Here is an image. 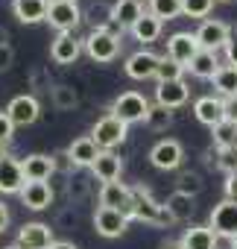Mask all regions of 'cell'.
Masks as SVG:
<instances>
[{
	"instance_id": "cell-4",
	"label": "cell",
	"mask_w": 237,
	"mask_h": 249,
	"mask_svg": "<svg viewBox=\"0 0 237 249\" xmlns=\"http://www.w3.org/2000/svg\"><path fill=\"white\" fill-rule=\"evenodd\" d=\"M126 135H129V126H126L120 117H114L111 111L102 114V117L94 123V129H91V138H94V144H97L100 150H114L117 144L126 141Z\"/></svg>"
},
{
	"instance_id": "cell-8",
	"label": "cell",
	"mask_w": 237,
	"mask_h": 249,
	"mask_svg": "<svg viewBox=\"0 0 237 249\" xmlns=\"http://www.w3.org/2000/svg\"><path fill=\"white\" fill-rule=\"evenodd\" d=\"M228 36H231V27H228L225 21H214V18H205V21L199 24V30H196L199 47H202V50H214V53L225 47Z\"/></svg>"
},
{
	"instance_id": "cell-48",
	"label": "cell",
	"mask_w": 237,
	"mask_h": 249,
	"mask_svg": "<svg viewBox=\"0 0 237 249\" xmlns=\"http://www.w3.org/2000/svg\"><path fill=\"white\" fill-rule=\"evenodd\" d=\"M3 156H9V144H3V141H0V159H3Z\"/></svg>"
},
{
	"instance_id": "cell-37",
	"label": "cell",
	"mask_w": 237,
	"mask_h": 249,
	"mask_svg": "<svg viewBox=\"0 0 237 249\" xmlns=\"http://www.w3.org/2000/svg\"><path fill=\"white\" fill-rule=\"evenodd\" d=\"M214 3L217 0H182V15H187V18H208L211 15V9H214Z\"/></svg>"
},
{
	"instance_id": "cell-11",
	"label": "cell",
	"mask_w": 237,
	"mask_h": 249,
	"mask_svg": "<svg viewBox=\"0 0 237 249\" xmlns=\"http://www.w3.org/2000/svg\"><path fill=\"white\" fill-rule=\"evenodd\" d=\"M21 249H50L53 243H56V237H53V229L47 226V223H24L21 226V231H18V240H15Z\"/></svg>"
},
{
	"instance_id": "cell-13",
	"label": "cell",
	"mask_w": 237,
	"mask_h": 249,
	"mask_svg": "<svg viewBox=\"0 0 237 249\" xmlns=\"http://www.w3.org/2000/svg\"><path fill=\"white\" fill-rule=\"evenodd\" d=\"M82 50H85L82 38H76L73 33H59V36L53 38V44H50V59H53L56 65H73Z\"/></svg>"
},
{
	"instance_id": "cell-35",
	"label": "cell",
	"mask_w": 237,
	"mask_h": 249,
	"mask_svg": "<svg viewBox=\"0 0 237 249\" xmlns=\"http://www.w3.org/2000/svg\"><path fill=\"white\" fill-rule=\"evenodd\" d=\"M150 12L158 21H173L182 15V0H150Z\"/></svg>"
},
{
	"instance_id": "cell-20",
	"label": "cell",
	"mask_w": 237,
	"mask_h": 249,
	"mask_svg": "<svg viewBox=\"0 0 237 249\" xmlns=\"http://www.w3.org/2000/svg\"><path fill=\"white\" fill-rule=\"evenodd\" d=\"M193 114H196L199 123H205V126L214 129L217 123L225 120V103H222V97H199L193 103Z\"/></svg>"
},
{
	"instance_id": "cell-15",
	"label": "cell",
	"mask_w": 237,
	"mask_h": 249,
	"mask_svg": "<svg viewBox=\"0 0 237 249\" xmlns=\"http://www.w3.org/2000/svg\"><path fill=\"white\" fill-rule=\"evenodd\" d=\"M158 62H161V56H155L152 50H138V53H132V56L126 59L123 71H126L129 79H141V82H144V79H152V76H155Z\"/></svg>"
},
{
	"instance_id": "cell-26",
	"label": "cell",
	"mask_w": 237,
	"mask_h": 249,
	"mask_svg": "<svg viewBox=\"0 0 237 249\" xmlns=\"http://www.w3.org/2000/svg\"><path fill=\"white\" fill-rule=\"evenodd\" d=\"M161 27H164V21H158L150 9L129 27V33H132V38L135 41H141V44H152L158 36H161Z\"/></svg>"
},
{
	"instance_id": "cell-21",
	"label": "cell",
	"mask_w": 237,
	"mask_h": 249,
	"mask_svg": "<svg viewBox=\"0 0 237 249\" xmlns=\"http://www.w3.org/2000/svg\"><path fill=\"white\" fill-rule=\"evenodd\" d=\"M21 167H24V179L27 182H47L56 173L53 156H44V153H33V156L21 159Z\"/></svg>"
},
{
	"instance_id": "cell-1",
	"label": "cell",
	"mask_w": 237,
	"mask_h": 249,
	"mask_svg": "<svg viewBox=\"0 0 237 249\" xmlns=\"http://www.w3.org/2000/svg\"><path fill=\"white\" fill-rule=\"evenodd\" d=\"M129 220H138V223H147V226H155V229H164V226L173 223V217L167 214L164 202H155V196H152V191L147 185H135L132 188Z\"/></svg>"
},
{
	"instance_id": "cell-31",
	"label": "cell",
	"mask_w": 237,
	"mask_h": 249,
	"mask_svg": "<svg viewBox=\"0 0 237 249\" xmlns=\"http://www.w3.org/2000/svg\"><path fill=\"white\" fill-rule=\"evenodd\" d=\"M202 188H205V182H202V176L196 173V170H182L179 176H176V191L179 194H185V196H199L202 194Z\"/></svg>"
},
{
	"instance_id": "cell-43",
	"label": "cell",
	"mask_w": 237,
	"mask_h": 249,
	"mask_svg": "<svg viewBox=\"0 0 237 249\" xmlns=\"http://www.w3.org/2000/svg\"><path fill=\"white\" fill-rule=\"evenodd\" d=\"M225 196L237 202V173H231V176L225 179Z\"/></svg>"
},
{
	"instance_id": "cell-44",
	"label": "cell",
	"mask_w": 237,
	"mask_h": 249,
	"mask_svg": "<svg viewBox=\"0 0 237 249\" xmlns=\"http://www.w3.org/2000/svg\"><path fill=\"white\" fill-rule=\"evenodd\" d=\"M9 229V208H6V202L0 199V231H6Z\"/></svg>"
},
{
	"instance_id": "cell-27",
	"label": "cell",
	"mask_w": 237,
	"mask_h": 249,
	"mask_svg": "<svg viewBox=\"0 0 237 249\" xmlns=\"http://www.w3.org/2000/svg\"><path fill=\"white\" fill-rule=\"evenodd\" d=\"M220 68H222V65H220V59H217L214 50H199V53L190 59V65H187V71H190L196 79H214V73H217Z\"/></svg>"
},
{
	"instance_id": "cell-49",
	"label": "cell",
	"mask_w": 237,
	"mask_h": 249,
	"mask_svg": "<svg viewBox=\"0 0 237 249\" xmlns=\"http://www.w3.org/2000/svg\"><path fill=\"white\" fill-rule=\"evenodd\" d=\"M228 249H237V234H234V237L228 240Z\"/></svg>"
},
{
	"instance_id": "cell-42",
	"label": "cell",
	"mask_w": 237,
	"mask_h": 249,
	"mask_svg": "<svg viewBox=\"0 0 237 249\" xmlns=\"http://www.w3.org/2000/svg\"><path fill=\"white\" fill-rule=\"evenodd\" d=\"M222 103H225V120H234L237 123V97H228Z\"/></svg>"
},
{
	"instance_id": "cell-3",
	"label": "cell",
	"mask_w": 237,
	"mask_h": 249,
	"mask_svg": "<svg viewBox=\"0 0 237 249\" xmlns=\"http://www.w3.org/2000/svg\"><path fill=\"white\" fill-rule=\"evenodd\" d=\"M114 117H120L126 126H132V123H141L147 120V111H150V100L141 94V91H123L117 94L111 108H108Z\"/></svg>"
},
{
	"instance_id": "cell-22",
	"label": "cell",
	"mask_w": 237,
	"mask_h": 249,
	"mask_svg": "<svg viewBox=\"0 0 237 249\" xmlns=\"http://www.w3.org/2000/svg\"><path fill=\"white\" fill-rule=\"evenodd\" d=\"M144 12H147L144 0H114V3H111V21L120 30H129Z\"/></svg>"
},
{
	"instance_id": "cell-33",
	"label": "cell",
	"mask_w": 237,
	"mask_h": 249,
	"mask_svg": "<svg viewBox=\"0 0 237 249\" xmlns=\"http://www.w3.org/2000/svg\"><path fill=\"white\" fill-rule=\"evenodd\" d=\"M147 126L152 129V132H164V129H170L173 126V111L170 108H164V106H150V111H147Z\"/></svg>"
},
{
	"instance_id": "cell-30",
	"label": "cell",
	"mask_w": 237,
	"mask_h": 249,
	"mask_svg": "<svg viewBox=\"0 0 237 249\" xmlns=\"http://www.w3.org/2000/svg\"><path fill=\"white\" fill-rule=\"evenodd\" d=\"M50 100H53V106H56L59 111H73V108L79 106L76 88H73V85H65V82H59V85L50 88Z\"/></svg>"
},
{
	"instance_id": "cell-28",
	"label": "cell",
	"mask_w": 237,
	"mask_h": 249,
	"mask_svg": "<svg viewBox=\"0 0 237 249\" xmlns=\"http://www.w3.org/2000/svg\"><path fill=\"white\" fill-rule=\"evenodd\" d=\"M164 208H167V214L173 217V223H185V220H190L193 211H196L193 196H185V194H179V191H173V194L167 196Z\"/></svg>"
},
{
	"instance_id": "cell-32",
	"label": "cell",
	"mask_w": 237,
	"mask_h": 249,
	"mask_svg": "<svg viewBox=\"0 0 237 249\" xmlns=\"http://www.w3.org/2000/svg\"><path fill=\"white\" fill-rule=\"evenodd\" d=\"M82 21H88V27L91 30H111V6H102V3H97V6H91L88 12H82Z\"/></svg>"
},
{
	"instance_id": "cell-40",
	"label": "cell",
	"mask_w": 237,
	"mask_h": 249,
	"mask_svg": "<svg viewBox=\"0 0 237 249\" xmlns=\"http://www.w3.org/2000/svg\"><path fill=\"white\" fill-rule=\"evenodd\" d=\"M12 135H15V123L9 120V114H6V111H0V141L9 144V141H12Z\"/></svg>"
},
{
	"instance_id": "cell-14",
	"label": "cell",
	"mask_w": 237,
	"mask_h": 249,
	"mask_svg": "<svg viewBox=\"0 0 237 249\" xmlns=\"http://www.w3.org/2000/svg\"><path fill=\"white\" fill-rule=\"evenodd\" d=\"M100 205L102 208H117V211H123L129 217V211H132V188L123 185V182H105L100 188Z\"/></svg>"
},
{
	"instance_id": "cell-6",
	"label": "cell",
	"mask_w": 237,
	"mask_h": 249,
	"mask_svg": "<svg viewBox=\"0 0 237 249\" xmlns=\"http://www.w3.org/2000/svg\"><path fill=\"white\" fill-rule=\"evenodd\" d=\"M208 226L214 229V234L217 237H234L237 234V202L234 199H222V202H217L214 208H211V220H208Z\"/></svg>"
},
{
	"instance_id": "cell-16",
	"label": "cell",
	"mask_w": 237,
	"mask_h": 249,
	"mask_svg": "<svg viewBox=\"0 0 237 249\" xmlns=\"http://www.w3.org/2000/svg\"><path fill=\"white\" fill-rule=\"evenodd\" d=\"M190 97V88L185 79H176V82H158L155 85V106H164V108H182Z\"/></svg>"
},
{
	"instance_id": "cell-23",
	"label": "cell",
	"mask_w": 237,
	"mask_h": 249,
	"mask_svg": "<svg viewBox=\"0 0 237 249\" xmlns=\"http://www.w3.org/2000/svg\"><path fill=\"white\" fill-rule=\"evenodd\" d=\"M217 240H220V237L214 234L211 226H190V229H185V234L179 237V246H182V249H217V246H220Z\"/></svg>"
},
{
	"instance_id": "cell-2",
	"label": "cell",
	"mask_w": 237,
	"mask_h": 249,
	"mask_svg": "<svg viewBox=\"0 0 237 249\" xmlns=\"http://www.w3.org/2000/svg\"><path fill=\"white\" fill-rule=\"evenodd\" d=\"M85 53L91 62H100V65H108L117 59V53H120V36H114L111 30H91L85 38Z\"/></svg>"
},
{
	"instance_id": "cell-5",
	"label": "cell",
	"mask_w": 237,
	"mask_h": 249,
	"mask_svg": "<svg viewBox=\"0 0 237 249\" xmlns=\"http://www.w3.org/2000/svg\"><path fill=\"white\" fill-rule=\"evenodd\" d=\"M47 24L56 33H73L82 24V9L76 6V0H50V6H47Z\"/></svg>"
},
{
	"instance_id": "cell-24",
	"label": "cell",
	"mask_w": 237,
	"mask_h": 249,
	"mask_svg": "<svg viewBox=\"0 0 237 249\" xmlns=\"http://www.w3.org/2000/svg\"><path fill=\"white\" fill-rule=\"evenodd\" d=\"M47 6H50V0H12V12L21 24L47 21Z\"/></svg>"
},
{
	"instance_id": "cell-9",
	"label": "cell",
	"mask_w": 237,
	"mask_h": 249,
	"mask_svg": "<svg viewBox=\"0 0 237 249\" xmlns=\"http://www.w3.org/2000/svg\"><path fill=\"white\" fill-rule=\"evenodd\" d=\"M182 159H185V150H182V144L176 138H164L150 150V161L158 170H179Z\"/></svg>"
},
{
	"instance_id": "cell-19",
	"label": "cell",
	"mask_w": 237,
	"mask_h": 249,
	"mask_svg": "<svg viewBox=\"0 0 237 249\" xmlns=\"http://www.w3.org/2000/svg\"><path fill=\"white\" fill-rule=\"evenodd\" d=\"M18 196H21L24 208H30V211H44L53 205V188L47 182H27Z\"/></svg>"
},
{
	"instance_id": "cell-50",
	"label": "cell",
	"mask_w": 237,
	"mask_h": 249,
	"mask_svg": "<svg viewBox=\"0 0 237 249\" xmlns=\"http://www.w3.org/2000/svg\"><path fill=\"white\" fill-rule=\"evenodd\" d=\"M3 249H21V246H18V243H12V246H3Z\"/></svg>"
},
{
	"instance_id": "cell-18",
	"label": "cell",
	"mask_w": 237,
	"mask_h": 249,
	"mask_svg": "<svg viewBox=\"0 0 237 249\" xmlns=\"http://www.w3.org/2000/svg\"><path fill=\"white\" fill-rule=\"evenodd\" d=\"M91 173H94V179H100L102 185H105V182H120V173H123V159L117 156L114 150H102V153L97 156V161H94Z\"/></svg>"
},
{
	"instance_id": "cell-29",
	"label": "cell",
	"mask_w": 237,
	"mask_h": 249,
	"mask_svg": "<svg viewBox=\"0 0 237 249\" xmlns=\"http://www.w3.org/2000/svg\"><path fill=\"white\" fill-rule=\"evenodd\" d=\"M214 91L222 97V100H228V97H237V68H231V65H222L217 73H214Z\"/></svg>"
},
{
	"instance_id": "cell-45",
	"label": "cell",
	"mask_w": 237,
	"mask_h": 249,
	"mask_svg": "<svg viewBox=\"0 0 237 249\" xmlns=\"http://www.w3.org/2000/svg\"><path fill=\"white\" fill-rule=\"evenodd\" d=\"M50 249H79V246H76L73 240H56V243H53Z\"/></svg>"
},
{
	"instance_id": "cell-38",
	"label": "cell",
	"mask_w": 237,
	"mask_h": 249,
	"mask_svg": "<svg viewBox=\"0 0 237 249\" xmlns=\"http://www.w3.org/2000/svg\"><path fill=\"white\" fill-rule=\"evenodd\" d=\"M53 167H56V173H65V176H73V170H76V164L70 161L68 150H59V153H53Z\"/></svg>"
},
{
	"instance_id": "cell-41",
	"label": "cell",
	"mask_w": 237,
	"mask_h": 249,
	"mask_svg": "<svg viewBox=\"0 0 237 249\" xmlns=\"http://www.w3.org/2000/svg\"><path fill=\"white\" fill-rule=\"evenodd\" d=\"M12 65H15V50H12V44L0 47V73H3V71H9Z\"/></svg>"
},
{
	"instance_id": "cell-46",
	"label": "cell",
	"mask_w": 237,
	"mask_h": 249,
	"mask_svg": "<svg viewBox=\"0 0 237 249\" xmlns=\"http://www.w3.org/2000/svg\"><path fill=\"white\" fill-rule=\"evenodd\" d=\"M6 44H9V30L0 24V47H6Z\"/></svg>"
},
{
	"instance_id": "cell-36",
	"label": "cell",
	"mask_w": 237,
	"mask_h": 249,
	"mask_svg": "<svg viewBox=\"0 0 237 249\" xmlns=\"http://www.w3.org/2000/svg\"><path fill=\"white\" fill-rule=\"evenodd\" d=\"M65 194H68V202H82V199H88V194H91V182L85 179V176H70L68 179V188H65Z\"/></svg>"
},
{
	"instance_id": "cell-47",
	"label": "cell",
	"mask_w": 237,
	"mask_h": 249,
	"mask_svg": "<svg viewBox=\"0 0 237 249\" xmlns=\"http://www.w3.org/2000/svg\"><path fill=\"white\" fill-rule=\"evenodd\" d=\"M158 249H182V246H179V240H164Z\"/></svg>"
},
{
	"instance_id": "cell-51",
	"label": "cell",
	"mask_w": 237,
	"mask_h": 249,
	"mask_svg": "<svg viewBox=\"0 0 237 249\" xmlns=\"http://www.w3.org/2000/svg\"><path fill=\"white\" fill-rule=\"evenodd\" d=\"M217 249H222V246H217Z\"/></svg>"
},
{
	"instance_id": "cell-7",
	"label": "cell",
	"mask_w": 237,
	"mask_h": 249,
	"mask_svg": "<svg viewBox=\"0 0 237 249\" xmlns=\"http://www.w3.org/2000/svg\"><path fill=\"white\" fill-rule=\"evenodd\" d=\"M6 114H9V120L15 126H33V123L41 117V103L33 94H18V97L9 100Z\"/></svg>"
},
{
	"instance_id": "cell-17",
	"label": "cell",
	"mask_w": 237,
	"mask_h": 249,
	"mask_svg": "<svg viewBox=\"0 0 237 249\" xmlns=\"http://www.w3.org/2000/svg\"><path fill=\"white\" fill-rule=\"evenodd\" d=\"M24 185H27V179H24L21 161L12 156H3L0 159V194H21Z\"/></svg>"
},
{
	"instance_id": "cell-34",
	"label": "cell",
	"mask_w": 237,
	"mask_h": 249,
	"mask_svg": "<svg viewBox=\"0 0 237 249\" xmlns=\"http://www.w3.org/2000/svg\"><path fill=\"white\" fill-rule=\"evenodd\" d=\"M185 65H179V62H173L170 56H161V62H158V71H155V79L158 82H176V79H185Z\"/></svg>"
},
{
	"instance_id": "cell-25",
	"label": "cell",
	"mask_w": 237,
	"mask_h": 249,
	"mask_svg": "<svg viewBox=\"0 0 237 249\" xmlns=\"http://www.w3.org/2000/svg\"><path fill=\"white\" fill-rule=\"evenodd\" d=\"M100 153H102V150L94 144L91 135H82V138H76V141L68 147V156H70V161H73L76 167H94V161H97Z\"/></svg>"
},
{
	"instance_id": "cell-39",
	"label": "cell",
	"mask_w": 237,
	"mask_h": 249,
	"mask_svg": "<svg viewBox=\"0 0 237 249\" xmlns=\"http://www.w3.org/2000/svg\"><path fill=\"white\" fill-rule=\"evenodd\" d=\"M225 59H228V65L231 68H237V27H231V36H228V41H225Z\"/></svg>"
},
{
	"instance_id": "cell-10",
	"label": "cell",
	"mask_w": 237,
	"mask_h": 249,
	"mask_svg": "<svg viewBox=\"0 0 237 249\" xmlns=\"http://www.w3.org/2000/svg\"><path fill=\"white\" fill-rule=\"evenodd\" d=\"M129 226V217L123 211H117V208H97L94 211V229L100 237H120Z\"/></svg>"
},
{
	"instance_id": "cell-12",
	"label": "cell",
	"mask_w": 237,
	"mask_h": 249,
	"mask_svg": "<svg viewBox=\"0 0 237 249\" xmlns=\"http://www.w3.org/2000/svg\"><path fill=\"white\" fill-rule=\"evenodd\" d=\"M202 47H199V41H196V33H173L170 38H167V56L173 59V62H179V65H190V59L199 53Z\"/></svg>"
}]
</instances>
